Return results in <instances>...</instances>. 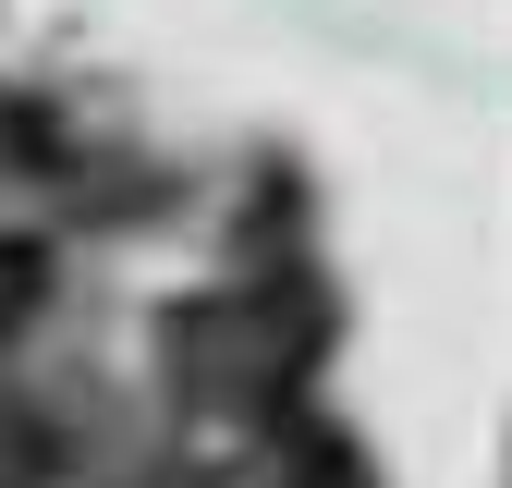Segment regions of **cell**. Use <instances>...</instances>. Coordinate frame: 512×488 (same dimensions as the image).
<instances>
[{"label": "cell", "mask_w": 512, "mask_h": 488, "mask_svg": "<svg viewBox=\"0 0 512 488\" xmlns=\"http://www.w3.org/2000/svg\"><path fill=\"white\" fill-rule=\"evenodd\" d=\"M0 488H98L86 476V452H74V427L61 415H0Z\"/></svg>", "instance_id": "1"}]
</instances>
